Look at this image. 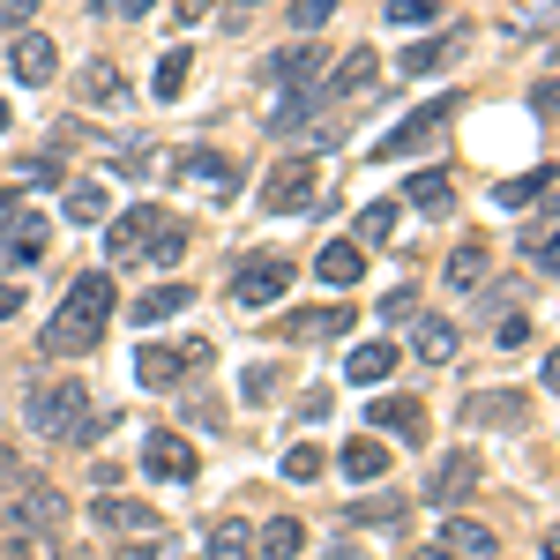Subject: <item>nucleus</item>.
<instances>
[{
    "label": "nucleus",
    "instance_id": "obj_53",
    "mask_svg": "<svg viewBox=\"0 0 560 560\" xmlns=\"http://www.w3.org/2000/svg\"><path fill=\"white\" fill-rule=\"evenodd\" d=\"M173 15H179V23H202V15H210V0H173Z\"/></svg>",
    "mask_w": 560,
    "mask_h": 560
},
{
    "label": "nucleus",
    "instance_id": "obj_8",
    "mask_svg": "<svg viewBox=\"0 0 560 560\" xmlns=\"http://www.w3.org/2000/svg\"><path fill=\"white\" fill-rule=\"evenodd\" d=\"M448 120H456V97H433V105H419L411 120H396V128L374 142V158H411V150H419V142H433Z\"/></svg>",
    "mask_w": 560,
    "mask_h": 560
},
{
    "label": "nucleus",
    "instance_id": "obj_35",
    "mask_svg": "<svg viewBox=\"0 0 560 560\" xmlns=\"http://www.w3.org/2000/svg\"><path fill=\"white\" fill-rule=\"evenodd\" d=\"M187 247H195V240H187V224H173V217H165V224L150 232V247H142V255L158 261V269H173V261L187 255Z\"/></svg>",
    "mask_w": 560,
    "mask_h": 560
},
{
    "label": "nucleus",
    "instance_id": "obj_48",
    "mask_svg": "<svg viewBox=\"0 0 560 560\" xmlns=\"http://www.w3.org/2000/svg\"><path fill=\"white\" fill-rule=\"evenodd\" d=\"M97 15H120V23H135V15H150V0H90Z\"/></svg>",
    "mask_w": 560,
    "mask_h": 560
},
{
    "label": "nucleus",
    "instance_id": "obj_12",
    "mask_svg": "<svg viewBox=\"0 0 560 560\" xmlns=\"http://www.w3.org/2000/svg\"><path fill=\"white\" fill-rule=\"evenodd\" d=\"M478 478H486V471H478L471 448H448V456H441V464L427 471V501H433V509H456V501L471 493Z\"/></svg>",
    "mask_w": 560,
    "mask_h": 560
},
{
    "label": "nucleus",
    "instance_id": "obj_30",
    "mask_svg": "<svg viewBox=\"0 0 560 560\" xmlns=\"http://www.w3.org/2000/svg\"><path fill=\"white\" fill-rule=\"evenodd\" d=\"M173 173L179 179H202V187H224V179H232V158H224V150H179Z\"/></svg>",
    "mask_w": 560,
    "mask_h": 560
},
{
    "label": "nucleus",
    "instance_id": "obj_24",
    "mask_svg": "<svg viewBox=\"0 0 560 560\" xmlns=\"http://www.w3.org/2000/svg\"><path fill=\"white\" fill-rule=\"evenodd\" d=\"M337 471H345L351 486H366V478H382V471H388V448L374 441V433H351L345 448H337Z\"/></svg>",
    "mask_w": 560,
    "mask_h": 560
},
{
    "label": "nucleus",
    "instance_id": "obj_23",
    "mask_svg": "<svg viewBox=\"0 0 560 560\" xmlns=\"http://www.w3.org/2000/svg\"><path fill=\"white\" fill-rule=\"evenodd\" d=\"M404 202H411L419 217H448V210H456V187H448L441 165H419V173L404 179Z\"/></svg>",
    "mask_w": 560,
    "mask_h": 560
},
{
    "label": "nucleus",
    "instance_id": "obj_14",
    "mask_svg": "<svg viewBox=\"0 0 560 560\" xmlns=\"http://www.w3.org/2000/svg\"><path fill=\"white\" fill-rule=\"evenodd\" d=\"M351 329V300H329V306H300V314H284V337L292 345H329V337H345Z\"/></svg>",
    "mask_w": 560,
    "mask_h": 560
},
{
    "label": "nucleus",
    "instance_id": "obj_49",
    "mask_svg": "<svg viewBox=\"0 0 560 560\" xmlns=\"http://www.w3.org/2000/svg\"><path fill=\"white\" fill-rule=\"evenodd\" d=\"M553 105H560L553 75H538V90H530V113H538V120H553Z\"/></svg>",
    "mask_w": 560,
    "mask_h": 560
},
{
    "label": "nucleus",
    "instance_id": "obj_40",
    "mask_svg": "<svg viewBox=\"0 0 560 560\" xmlns=\"http://www.w3.org/2000/svg\"><path fill=\"white\" fill-rule=\"evenodd\" d=\"M314 471H322V448H314V441H292V448H284V478H292V486H306Z\"/></svg>",
    "mask_w": 560,
    "mask_h": 560
},
{
    "label": "nucleus",
    "instance_id": "obj_38",
    "mask_svg": "<svg viewBox=\"0 0 560 560\" xmlns=\"http://www.w3.org/2000/svg\"><path fill=\"white\" fill-rule=\"evenodd\" d=\"M0 560H60V546H52V530H8Z\"/></svg>",
    "mask_w": 560,
    "mask_h": 560
},
{
    "label": "nucleus",
    "instance_id": "obj_27",
    "mask_svg": "<svg viewBox=\"0 0 560 560\" xmlns=\"http://www.w3.org/2000/svg\"><path fill=\"white\" fill-rule=\"evenodd\" d=\"M75 90H83V105H113V113L128 105V75H120L113 60H90L83 75H75Z\"/></svg>",
    "mask_w": 560,
    "mask_h": 560
},
{
    "label": "nucleus",
    "instance_id": "obj_21",
    "mask_svg": "<svg viewBox=\"0 0 560 560\" xmlns=\"http://www.w3.org/2000/svg\"><path fill=\"white\" fill-rule=\"evenodd\" d=\"M433 546H441L448 560H493V553H501V538H493L486 523H471V516H448V523H441V538H433Z\"/></svg>",
    "mask_w": 560,
    "mask_h": 560
},
{
    "label": "nucleus",
    "instance_id": "obj_43",
    "mask_svg": "<svg viewBox=\"0 0 560 560\" xmlns=\"http://www.w3.org/2000/svg\"><path fill=\"white\" fill-rule=\"evenodd\" d=\"M329 15H337V0H292V31H322V23H329Z\"/></svg>",
    "mask_w": 560,
    "mask_h": 560
},
{
    "label": "nucleus",
    "instance_id": "obj_25",
    "mask_svg": "<svg viewBox=\"0 0 560 560\" xmlns=\"http://www.w3.org/2000/svg\"><path fill=\"white\" fill-rule=\"evenodd\" d=\"M396 359H404V351L374 337V345H359V351L345 359V382H359V388H382L388 374H396Z\"/></svg>",
    "mask_w": 560,
    "mask_h": 560
},
{
    "label": "nucleus",
    "instance_id": "obj_13",
    "mask_svg": "<svg viewBox=\"0 0 560 560\" xmlns=\"http://www.w3.org/2000/svg\"><path fill=\"white\" fill-rule=\"evenodd\" d=\"M158 224H165V210H158V202L120 210V217H113V232H105V255H113V261H135L142 247H150V232H158Z\"/></svg>",
    "mask_w": 560,
    "mask_h": 560
},
{
    "label": "nucleus",
    "instance_id": "obj_19",
    "mask_svg": "<svg viewBox=\"0 0 560 560\" xmlns=\"http://www.w3.org/2000/svg\"><path fill=\"white\" fill-rule=\"evenodd\" d=\"M464 45H471V31L456 23V31H441V38H419V45H404V60H396V68H404V75H441V68H448V60H456Z\"/></svg>",
    "mask_w": 560,
    "mask_h": 560
},
{
    "label": "nucleus",
    "instance_id": "obj_46",
    "mask_svg": "<svg viewBox=\"0 0 560 560\" xmlns=\"http://www.w3.org/2000/svg\"><path fill=\"white\" fill-rule=\"evenodd\" d=\"M411 300H419V292H411V284H396V292L382 300V322H411Z\"/></svg>",
    "mask_w": 560,
    "mask_h": 560
},
{
    "label": "nucleus",
    "instance_id": "obj_32",
    "mask_svg": "<svg viewBox=\"0 0 560 560\" xmlns=\"http://www.w3.org/2000/svg\"><path fill=\"white\" fill-rule=\"evenodd\" d=\"M351 530H388V523H404V493H374V501H351Z\"/></svg>",
    "mask_w": 560,
    "mask_h": 560
},
{
    "label": "nucleus",
    "instance_id": "obj_11",
    "mask_svg": "<svg viewBox=\"0 0 560 560\" xmlns=\"http://www.w3.org/2000/svg\"><path fill=\"white\" fill-rule=\"evenodd\" d=\"M142 471H150V478H173V486H187V478L202 471V456H195V441H179L173 427H158L150 441H142Z\"/></svg>",
    "mask_w": 560,
    "mask_h": 560
},
{
    "label": "nucleus",
    "instance_id": "obj_6",
    "mask_svg": "<svg viewBox=\"0 0 560 560\" xmlns=\"http://www.w3.org/2000/svg\"><path fill=\"white\" fill-rule=\"evenodd\" d=\"M202 359H210V345H142L135 351V382L142 388H179L202 374Z\"/></svg>",
    "mask_w": 560,
    "mask_h": 560
},
{
    "label": "nucleus",
    "instance_id": "obj_20",
    "mask_svg": "<svg viewBox=\"0 0 560 560\" xmlns=\"http://www.w3.org/2000/svg\"><path fill=\"white\" fill-rule=\"evenodd\" d=\"M8 68H15V83H52V68H60V45L45 38V31H23L15 38V52H8Z\"/></svg>",
    "mask_w": 560,
    "mask_h": 560
},
{
    "label": "nucleus",
    "instance_id": "obj_54",
    "mask_svg": "<svg viewBox=\"0 0 560 560\" xmlns=\"http://www.w3.org/2000/svg\"><path fill=\"white\" fill-rule=\"evenodd\" d=\"M411 560H448V553H441V546H419V553H411Z\"/></svg>",
    "mask_w": 560,
    "mask_h": 560
},
{
    "label": "nucleus",
    "instance_id": "obj_10",
    "mask_svg": "<svg viewBox=\"0 0 560 560\" xmlns=\"http://www.w3.org/2000/svg\"><path fill=\"white\" fill-rule=\"evenodd\" d=\"M464 419L471 427H493V433H516V427H530V396H516V388H471L464 396Z\"/></svg>",
    "mask_w": 560,
    "mask_h": 560
},
{
    "label": "nucleus",
    "instance_id": "obj_45",
    "mask_svg": "<svg viewBox=\"0 0 560 560\" xmlns=\"http://www.w3.org/2000/svg\"><path fill=\"white\" fill-rule=\"evenodd\" d=\"M120 173H128V179L150 173V142H142V135H128V142H120Z\"/></svg>",
    "mask_w": 560,
    "mask_h": 560
},
{
    "label": "nucleus",
    "instance_id": "obj_16",
    "mask_svg": "<svg viewBox=\"0 0 560 560\" xmlns=\"http://www.w3.org/2000/svg\"><path fill=\"white\" fill-rule=\"evenodd\" d=\"M366 419H374L388 441H411V448L427 441V404H419V396H374V411H366Z\"/></svg>",
    "mask_w": 560,
    "mask_h": 560
},
{
    "label": "nucleus",
    "instance_id": "obj_33",
    "mask_svg": "<svg viewBox=\"0 0 560 560\" xmlns=\"http://www.w3.org/2000/svg\"><path fill=\"white\" fill-rule=\"evenodd\" d=\"M202 553H210V560H255V530H247L240 516H232V523H217Z\"/></svg>",
    "mask_w": 560,
    "mask_h": 560
},
{
    "label": "nucleus",
    "instance_id": "obj_29",
    "mask_svg": "<svg viewBox=\"0 0 560 560\" xmlns=\"http://www.w3.org/2000/svg\"><path fill=\"white\" fill-rule=\"evenodd\" d=\"M187 75H195V52H187V45H165V52H158V75H150V90L173 105L179 90H187Z\"/></svg>",
    "mask_w": 560,
    "mask_h": 560
},
{
    "label": "nucleus",
    "instance_id": "obj_37",
    "mask_svg": "<svg viewBox=\"0 0 560 560\" xmlns=\"http://www.w3.org/2000/svg\"><path fill=\"white\" fill-rule=\"evenodd\" d=\"M448 284H456V292H478V284H486V247H456V255H448Z\"/></svg>",
    "mask_w": 560,
    "mask_h": 560
},
{
    "label": "nucleus",
    "instance_id": "obj_9",
    "mask_svg": "<svg viewBox=\"0 0 560 560\" xmlns=\"http://www.w3.org/2000/svg\"><path fill=\"white\" fill-rule=\"evenodd\" d=\"M322 68H329V52H322L314 38H300V45H277V52L261 60V75H269L277 90H314V83H322Z\"/></svg>",
    "mask_w": 560,
    "mask_h": 560
},
{
    "label": "nucleus",
    "instance_id": "obj_52",
    "mask_svg": "<svg viewBox=\"0 0 560 560\" xmlns=\"http://www.w3.org/2000/svg\"><path fill=\"white\" fill-rule=\"evenodd\" d=\"M15 314H23V292H15V284L0 277V322H15Z\"/></svg>",
    "mask_w": 560,
    "mask_h": 560
},
{
    "label": "nucleus",
    "instance_id": "obj_1",
    "mask_svg": "<svg viewBox=\"0 0 560 560\" xmlns=\"http://www.w3.org/2000/svg\"><path fill=\"white\" fill-rule=\"evenodd\" d=\"M113 269H83L75 284H68V300L52 306V322H45V359H83L97 351L105 337V322H113Z\"/></svg>",
    "mask_w": 560,
    "mask_h": 560
},
{
    "label": "nucleus",
    "instance_id": "obj_3",
    "mask_svg": "<svg viewBox=\"0 0 560 560\" xmlns=\"http://www.w3.org/2000/svg\"><path fill=\"white\" fill-rule=\"evenodd\" d=\"M224 292H232V306H240V314H261V306H277L284 292H292V261H284V255H247V261H232Z\"/></svg>",
    "mask_w": 560,
    "mask_h": 560
},
{
    "label": "nucleus",
    "instance_id": "obj_50",
    "mask_svg": "<svg viewBox=\"0 0 560 560\" xmlns=\"http://www.w3.org/2000/svg\"><path fill=\"white\" fill-rule=\"evenodd\" d=\"M23 478H31V471H23V464H15V456H8V448H0V493H15V486H23Z\"/></svg>",
    "mask_w": 560,
    "mask_h": 560
},
{
    "label": "nucleus",
    "instance_id": "obj_17",
    "mask_svg": "<svg viewBox=\"0 0 560 560\" xmlns=\"http://www.w3.org/2000/svg\"><path fill=\"white\" fill-rule=\"evenodd\" d=\"M456 345H464V329L448 314H411V351L427 366H456Z\"/></svg>",
    "mask_w": 560,
    "mask_h": 560
},
{
    "label": "nucleus",
    "instance_id": "obj_4",
    "mask_svg": "<svg viewBox=\"0 0 560 560\" xmlns=\"http://www.w3.org/2000/svg\"><path fill=\"white\" fill-rule=\"evenodd\" d=\"M269 217H292V210H314L322 202V173H314V158H277L269 165V179H261L255 195Z\"/></svg>",
    "mask_w": 560,
    "mask_h": 560
},
{
    "label": "nucleus",
    "instance_id": "obj_44",
    "mask_svg": "<svg viewBox=\"0 0 560 560\" xmlns=\"http://www.w3.org/2000/svg\"><path fill=\"white\" fill-rule=\"evenodd\" d=\"M523 255H530V269H538V277H553V269H560V247H553V232H538V240H523Z\"/></svg>",
    "mask_w": 560,
    "mask_h": 560
},
{
    "label": "nucleus",
    "instance_id": "obj_42",
    "mask_svg": "<svg viewBox=\"0 0 560 560\" xmlns=\"http://www.w3.org/2000/svg\"><path fill=\"white\" fill-rule=\"evenodd\" d=\"M240 396H247V404H269V396H277V366H269V359L247 366V374H240Z\"/></svg>",
    "mask_w": 560,
    "mask_h": 560
},
{
    "label": "nucleus",
    "instance_id": "obj_55",
    "mask_svg": "<svg viewBox=\"0 0 560 560\" xmlns=\"http://www.w3.org/2000/svg\"><path fill=\"white\" fill-rule=\"evenodd\" d=\"M8 120H15V113H8V97H0V135H8Z\"/></svg>",
    "mask_w": 560,
    "mask_h": 560
},
{
    "label": "nucleus",
    "instance_id": "obj_15",
    "mask_svg": "<svg viewBox=\"0 0 560 560\" xmlns=\"http://www.w3.org/2000/svg\"><path fill=\"white\" fill-rule=\"evenodd\" d=\"M45 247H52V224L23 210L8 232H0V269H31V261H45Z\"/></svg>",
    "mask_w": 560,
    "mask_h": 560
},
{
    "label": "nucleus",
    "instance_id": "obj_18",
    "mask_svg": "<svg viewBox=\"0 0 560 560\" xmlns=\"http://www.w3.org/2000/svg\"><path fill=\"white\" fill-rule=\"evenodd\" d=\"M374 90V52L366 45H351L345 68H329V83H314V105H337V97H366Z\"/></svg>",
    "mask_w": 560,
    "mask_h": 560
},
{
    "label": "nucleus",
    "instance_id": "obj_5",
    "mask_svg": "<svg viewBox=\"0 0 560 560\" xmlns=\"http://www.w3.org/2000/svg\"><path fill=\"white\" fill-rule=\"evenodd\" d=\"M0 501H8V509H0L8 530H52V538H60V523H68V493H60L52 478H23V486L0 493Z\"/></svg>",
    "mask_w": 560,
    "mask_h": 560
},
{
    "label": "nucleus",
    "instance_id": "obj_41",
    "mask_svg": "<svg viewBox=\"0 0 560 560\" xmlns=\"http://www.w3.org/2000/svg\"><path fill=\"white\" fill-rule=\"evenodd\" d=\"M433 15H441L433 0H388V23H396V31H427Z\"/></svg>",
    "mask_w": 560,
    "mask_h": 560
},
{
    "label": "nucleus",
    "instance_id": "obj_34",
    "mask_svg": "<svg viewBox=\"0 0 560 560\" xmlns=\"http://www.w3.org/2000/svg\"><path fill=\"white\" fill-rule=\"evenodd\" d=\"M501 202L523 210V202H553V165H538L530 179H501Z\"/></svg>",
    "mask_w": 560,
    "mask_h": 560
},
{
    "label": "nucleus",
    "instance_id": "obj_26",
    "mask_svg": "<svg viewBox=\"0 0 560 560\" xmlns=\"http://www.w3.org/2000/svg\"><path fill=\"white\" fill-rule=\"evenodd\" d=\"M306 553V523L300 516H277L255 530V560H300Z\"/></svg>",
    "mask_w": 560,
    "mask_h": 560
},
{
    "label": "nucleus",
    "instance_id": "obj_31",
    "mask_svg": "<svg viewBox=\"0 0 560 560\" xmlns=\"http://www.w3.org/2000/svg\"><path fill=\"white\" fill-rule=\"evenodd\" d=\"M314 113H322V105H314V90H284V97H277V113H269L261 128H269V135H300Z\"/></svg>",
    "mask_w": 560,
    "mask_h": 560
},
{
    "label": "nucleus",
    "instance_id": "obj_2",
    "mask_svg": "<svg viewBox=\"0 0 560 560\" xmlns=\"http://www.w3.org/2000/svg\"><path fill=\"white\" fill-rule=\"evenodd\" d=\"M90 411H97V404H90V388L75 382V374H60V382H31V396H23V427L38 433V441H75Z\"/></svg>",
    "mask_w": 560,
    "mask_h": 560
},
{
    "label": "nucleus",
    "instance_id": "obj_39",
    "mask_svg": "<svg viewBox=\"0 0 560 560\" xmlns=\"http://www.w3.org/2000/svg\"><path fill=\"white\" fill-rule=\"evenodd\" d=\"M351 232H359V240H374V247H382L388 232H396V202H366V210L351 217Z\"/></svg>",
    "mask_w": 560,
    "mask_h": 560
},
{
    "label": "nucleus",
    "instance_id": "obj_51",
    "mask_svg": "<svg viewBox=\"0 0 560 560\" xmlns=\"http://www.w3.org/2000/svg\"><path fill=\"white\" fill-rule=\"evenodd\" d=\"M15 217H23V195H15V187H0V232H8Z\"/></svg>",
    "mask_w": 560,
    "mask_h": 560
},
{
    "label": "nucleus",
    "instance_id": "obj_22",
    "mask_svg": "<svg viewBox=\"0 0 560 560\" xmlns=\"http://www.w3.org/2000/svg\"><path fill=\"white\" fill-rule=\"evenodd\" d=\"M187 306H195V284L165 277V284H150V292H142V300H135L128 314L142 322V329H158V322H173V314H187Z\"/></svg>",
    "mask_w": 560,
    "mask_h": 560
},
{
    "label": "nucleus",
    "instance_id": "obj_7",
    "mask_svg": "<svg viewBox=\"0 0 560 560\" xmlns=\"http://www.w3.org/2000/svg\"><path fill=\"white\" fill-rule=\"evenodd\" d=\"M90 523H97L105 538H158V509L135 501V493H113V486L90 501Z\"/></svg>",
    "mask_w": 560,
    "mask_h": 560
},
{
    "label": "nucleus",
    "instance_id": "obj_56",
    "mask_svg": "<svg viewBox=\"0 0 560 560\" xmlns=\"http://www.w3.org/2000/svg\"><path fill=\"white\" fill-rule=\"evenodd\" d=\"M240 8H261V0H240Z\"/></svg>",
    "mask_w": 560,
    "mask_h": 560
},
{
    "label": "nucleus",
    "instance_id": "obj_47",
    "mask_svg": "<svg viewBox=\"0 0 560 560\" xmlns=\"http://www.w3.org/2000/svg\"><path fill=\"white\" fill-rule=\"evenodd\" d=\"M31 15H38V0H0V23L8 31H31Z\"/></svg>",
    "mask_w": 560,
    "mask_h": 560
},
{
    "label": "nucleus",
    "instance_id": "obj_28",
    "mask_svg": "<svg viewBox=\"0 0 560 560\" xmlns=\"http://www.w3.org/2000/svg\"><path fill=\"white\" fill-rule=\"evenodd\" d=\"M314 269H322V284H337V292H351V284L366 277V247H351V240H329Z\"/></svg>",
    "mask_w": 560,
    "mask_h": 560
},
{
    "label": "nucleus",
    "instance_id": "obj_36",
    "mask_svg": "<svg viewBox=\"0 0 560 560\" xmlns=\"http://www.w3.org/2000/svg\"><path fill=\"white\" fill-rule=\"evenodd\" d=\"M60 217H68V224H97V217H105V187H97V179H83V187H68V202H60Z\"/></svg>",
    "mask_w": 560,
    "mask_h": 560
}]
</instances>
